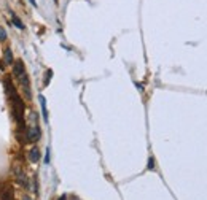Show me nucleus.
Instances as JSON below:
<instances>
[{"mask_svg":"<svg viewBox=\"0 0 207 200\" xmlns=\"http://www.w3.org/2000/svg\"><path fill=\"white\" fill-rule=\"evenodd\" d=\"M15 73H16V78H18L19 84L22 86V89H24L27 99H30V89H29V76H27L26 73V69H24V64L21 62V60H18V62L15 64Z\"/></svg>","mask_w":207,"mask_h":200,"instance_id":"1","label":"nucleus"},{"mask_svg":"<svg viewBox=\"0 0 207 200\" xmlns=\"http://www.w3.org/2000/svg\"><path fill=\"white\" fill-rule=\"evenodd\" d=\"M22 200H32V199H30V197H24V199H22Z\"/></svg>","mask_w":207,"mask_h":200,"instance_id":"12","label":"nucleus"},{"mask_svg":"<svg viewBox=\"0 0 207 200\" xmlns=\"http://www.w3.org/2000/svg\"><path fill=\"white\" fill-rule=\"evenodd\" d=\"M13 22H15L16 27H19V29H24V24H22V21L18 18V16H15V15H13Z\"/></svg>","mask_w":207,"mask_h":200,"instance_id":"5","label":"nucleus"},{"mask_svg":"<svg viewBox=\"0 0 207 200\" xmlns=\"http://www.w3.org/2000/svg\"><path fill=\"white\" fill-rule=\"evenodd\" d=\"M59 200H66V195H62V197H61Z\"/></svg>","mask_w":207,"mask_h":200,"instance_id":"13","label":"nucleus"},{"mask_svg":"<svg viewBox=\"0 0 207 200\" xmlns=\"http://www.w3.org/2000/svg\"><path fill=\"white\" fill-rule=\"evenodd\" d=\"M40 103H42V110H43V118H45V122H48V114H46V102H45V97L40 96Z\"/></svg>","mask_w":207,"mask_h":200,"instance_id":"4","label":"nucleus"},{"mask_svg":"<svg viewBox=\"0 0 207 200\" xmlns=\"http://www.w3.org/2000/svg\"><path fill=\"white\" fill-rule=\"evenodd\" d=\"M75 200H78V199H75Z\"/></svg>","mask_w":207,"mask_h":200,"instance_id":"15","label":"nucleus"},{"mask_svg":"<svg viewBox=\"0 0 207 200\" xmlns=\"http://www.w3.org/2000/svg\"><path fill=\"white\" fill-rule=\"evenodd\" d=\"M5 59H6V62H8V64H11V62H13V54H11V49L6 48V51H5Z\"/></svg>","mask_w":207,"mask_h":200,"instance_id":"6","label":"nucleus"},{"mask_svg":"<svg viewBox=\"0 0 207 200\" xmlns=\"http://www.w3.org/2000/svg\"><path fill=\"white\" fill-rule=\"evenodd\" d=\"M45 164H49V149H46V157H45Z\"/></svg>","mask_w":207,"mask_h":200,"instance_id":"10","label":"nucleus"},{"mask_svg":"<svg viewBox=\"0 0 207 200\" xmlns=\"http://www.w3.org/2000/svg\"><path fill=\"white\" fill-rule=\"evenodd\" d=\"M40 156H42L40 154V149L37 146H33L32 149L29 151V161L32 162V164H37V162L40 161Z\"/></svg>","mask_w":207,"mask_h":200,"instance_id":"3","label":"nucleus"},{"mask_svg":"<svg viewBox=\"0 0 207 200\" xmlns=\"http://www.w3.org/2000/svg\"><path fill=\"white\" fill-rule=\"evenodd\" d=\"M29 2H30V3H32V5H33V6H37V2H35V0H29Z\"/></svg>","mask_w":207,"mask_h":200,"instance_id":"11","label":"nucleus"},{"mask_svg":"<svg viewBox=\"0 0 207 200\" xmlns=\"http://www.w3.org/2000/svg\"><path fill=\"white\" fill-rule=\"evenodd\" d=\"M5 40H6V30L5 27L0 26V42H5Z\"/></svg>","mask_w":207,"mask_h":200,"instance_id":"8","label":"nucleus"},{"mask_svg":"<svg viewBox=\"0 0 207 200\" xmlns=\"http://www.w3.org/2000/svg\"><path fill=\"white\" fill-rule=\"evenodd\" d=\"M54 2H56V3H57V0H54Z\"/></svg>","mask_w":207,"mask_h":200,"instance_id":"14","label":"nucleus"},{"mask_svg":"<svg viewBox=\"0 0 207 200\" xmlns=\"http://www.w3.org/2000/svg\"><path fill=\"white\" fill-rule=\"evenodd\" d=\"M18 183H21L22 186H27V181H26L24 173H18Z\"/></svg>","mask_w":207,"mask_h":200,"instance_id":"7","label":"nucleus"},{"mask_svg":"<svg viewBox=\"0 0 207 200\" xmlns=\"http://www.w3.org/2000/svg\"><path fill=\"white\" fill-rule=\"evenodd\" d=\"M40 135H42L40 127L37 124H32L29 127V130H27V140H29V141H37L40 138Z\"/></svg>","mask_w":207,"mask_h":200,"instance_id":"2","label":"nucleus"},{"mask_svg":"<svg viewBox=\"0 0 207 200\" xmlns=\"http://www.w3.org/2000/svg\"><path fill=\"white\" fill-rule=\"evenodd\" d=\"M148 162H150V164H148V168H150V170H151V168L155 167V161H153V157H151L150 161H148Z\"/></svg>","mask_w":207,"mask_h":200,"instance_id":"9","label":"nucleus"}]
</instances>
